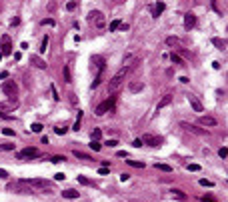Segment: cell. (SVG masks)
<instances>
[{"label":"cell","mask_w":228,"mask_h":202,"mask_svg":"<svg viewBox=\"0 0 228 202\" xmlns=\"http://www.w3.org/2000/svg\"><path fill=\"white\" fill-rule=\"evenodd\" d=\"M126 72H128L126 68H120V70L110 78V82H108V92H110V94H116V92L122 88V84H124V80H126Z\"/></svg>","instance_id":"cell-1"},{"label":"cell","mask_w":228,"mask_h":202,"mask_svg":"<svg viewBox=\"0 0 228 202\" xmlns=\"http://www.w3.org/2000/svg\"><path fill=\"white\" fill-rule=\"evenodd\" d=\"M114 104H116V94H112L110 98H106L104 102H100L98 106L94 108V114H96V116H104L106 112L114 110Z\"/></svg>","instance_id":"cell-2"},{"label":"cell","mask_w":228,"mask_h":202,"mask_svg":"<svg viewBox=\"0 0 228 202\" xmlns=\"http://www.w3.org/2000/svg\"><path fill=\"white\" fill-rule=\"evenodd\" d=\"M92 62H96V66H98V74H96V78H94V82H92V88H98V86H100V82H102V78H104L106 64H104V58H100V56H94Z\"/></svg>","instance_id":"cell-3"},{"label":"cell","mask_w":228,"mask_h":202,"mask_svg":"<svg viewBox=\"0 0 228 202\" xmlns=\"http://www.w3.org/2000/svg\"><path fill=\"white\" fill-rule=\"evenodd\" d=\"M88 22H92L94 26L98 28V30H102V28L106 26V20H104V14L100 12V10H92V12L88 14Z\"/></svg>","instance_id":"cell-4"},{"label":"cell","mask_w":228,"mask_h":202,"mask_svg":"<svg viewBox=\"0 0 228 202\" xmlns=\"http://www.w3.org/2000/svg\"><path fill=\"white\" fill-rule=\"evenodd\" d=\"M24 186H34V188H42V190H52V184L48 180H42V178H30V180H20Z\"/></svg>","instance_id":"cell-5"},{"label":"cell","mask_w":228,"mask_h":202,"mask_svg":"<svg viewBox=\"0 0 228 202\" xmlns=\"http://www.w3.org/2000/svg\"><path fill=\"white\" fill-rule=\"evenodd\" d=\"M16 108H18V100H16V98H10V100L0 102V116H4L6 112H14Z\"/></svg>","instance_id":"cell-6"},{"label":"cell","mask_w":228,"mask_h":202,"mask_svg":"<svg viewBox=\"0 0 228 202\" xmlns=\"http://www.w3.org/2000/svg\"><path fill=\"white\" fill-rule=\"evenodd\" d=\"M12 54V40H10V36L4 34L2 36V46H0V58L2 56H10Z\"/></svg>","instance_id":"cell-7"},{"label":"cell","mask_w":228,"mask_h":202,"mask_svg":"<svg viewBox=\"0 0 228 202\" xmlns=\"http://www.w3.org/2000/svg\"><path fill=\"white\" fill-rule=\"evenodd\" d=\"M140 142H142V144L152 146V148H156V146H160V144H162V138H158V136H154V134H144L140 138Z\"/></svg>","instance_id":"cell-8"},{"label":"cell","mask_w":228,"mask_h":202,"mask_svg":"<svg viewBox=\"0 0 228 202\" xmlns=\"http://www.w3.org/2000/svg\"><path fill=\"white\" fill-rule=\"evenodd\" d=\"M0 88H2V92L6 96H16V92H18V86H16L12 80H4Z\"/></svg>","instance_id":"cell-9"},{"label":"cell","mask_w":228,"mask_h":202,"mask_svg":"<svg viewBox=\"0 0 228 202\" xmlns=\"http://www.w3.org/2000/svg\"><path fill=\"white\" fill-rule=\"evenodd\" d=\"M16 156H18V160H24V158H38L40 152H38V148H30V146H28V148L20 150Z\"/></svg>","instance_id":"cell-10"},{"label":"cell","mask_w":228,"mask_h":202,"mask_svg":"<svg viewBox=\"0 0 228 202\" xmlns=\"http://www.w3.org/2000/svg\"><path fill=\"white\" fill-rule=\"evenodd\" d=\"M186 98H188V102H190V106H192V110H194V112H204V106H202V102L198 100L194 94H186Z\"/></svg>","instance_id":"cell-11"},{"label":"cell","mask_w":228,"mask_h":202,"mask_svg":"<svg viewBox=\"0 0 228 202\" xmlns=\"http://www.w3.org/2000/svg\"><path fill=\"white\" fill-rule=\"evenodd\" d=\"M198 124H200V126L214 128V126H218V120H216L214 116H200V118H198Z\"/></svg>","instance_id":"cell-12"},{"label":"cell","mask_w":228,"mask_h":202,"mask_svg":"<svg viewBox=\"0 0 228 202\" xmlns=\"http://www.w3.org/2000/svg\"><path fill=\"white\" fill-rule=\"evenodd\" d=\"M62 78H64L66 84L72 82V66H70V64H64V68H62Z\"/></svg>","instance_id":"cell-13"},{"label":"cell","mask_w":228,"mask_h":202,"mask_svg":"<svg viewBox=\"0 0 228 202\" xmlns=\"http://www.w3.org/2000/svg\"><path fill=\"white\" fill-rule=\"evenodd\" d=\"M184 26L188 28V30H190V28H194L196 26V16L192 12H188L186 16H184Z\"/></svg>","instance_id":"cell-14"},{"label":"cell","mask_w":228,"mask_h":202,"mask_svg":"<svg viewBox=\"0 0 228 202\" xmlns=\"http://www.w3.org/2000/svg\"><path fill=\"white\" fill-rule=\"evenodd\" d=\"M180 126H182V128H186V130H190V132H194V134H200V136L206 134V130H200V128L192 126V124H188V122H180Z\"/></svg>","instance_id":"cell-15"},{"label":"cell","mask_w":228,"mask_h":202,"mask_svg":"<svg viewBox=\"0 0 228 202\" xmlns=\"http://www.w3.org/2000/svg\"><path fill=\"white\" fill-rule=\"evenodd\" d=\"M60 194H62V198H68V200H74V198H78V196H80V192H76L74 188H68V190H62Z\"/></svg>","instance_id":"cell-16"},{"label":"cell","mask_w":228,"mask_h":202,"mask_svg":"<svg viewBox=\"0 0 228 202\" xmlns=\"http://www.w3.org/2000/svg\"><path fill=\"white\" fill-rule=\"evenodd\" d=\"M30 62H32L36 68H40V70H44V68H46V62L42 60L40 56H36V54H34V56H30Z\"/></svg>","instance_id":"cell-17"},{"label":"cell","mask_w":228,"mask_h":202,"mask_svg":"<svg viewBox=\"0 0 228 202\" xmlns=\"http://www.w3.org/2000/svg\"><path fill=\"white\" fill-rule=\"evenodd\" d=\"M170 102H172V96H170V94L162 96V100L158 102V106H156V110H162V108H166L168 104H170Z\"/></svg>","instance_id":"cell-18"},{"label":"cell","mask_w":228,"mask_h":202,"mask_svg":"<svg viewBox=\"0 0 228 202\" xmlns=\"http://www.w3.org/2000/svg\"><path fill=\"white\" fill-rule=\"evenodd\" d=\"M164 8H166V4H164V2H158V4H154V6H150V10H152L154 16H158V14L164 12Z\"/></svg>","instance_id":"cell-19"},{"label":"cell","mask_w":228,"mask_h":202,"mask_svg":"<svg viewBox=\"0 0 228 202\" xmlns=\"http://www.w3.org/2000/svg\"><path fill=\"white\" fill-rule=\"evenodd\" d=\"M166 44H168V46L182 48V42H180V38H176V36H168V38H166Z\"/></svg>","instance_id":"cell-20"},{"label":"cell","mask_w":228,"mask_h":202,"mask_svg":"<svg viewBox=\"0 0 228 202\" xmlns=\"http://www.w3.org/2000/svg\"><path fill=\"white\" fill-rule=\"evenodd\" d=\"M212 44H214L216 48H218V50H226V40H222V38H212Z\"/></svg>","instance_id":"cell-21"},{"label":"cell","mask_w":228,"mask_h":202,"mask_svg":"<svg viewBox=\"0 0 228 202\" xmlns=\"http://www.w3.org/2000/svg\"><path fill=\"white\" fill-rule=\"evenodd\" d=\"M128 88H130V92H140L142 88H144V84H142V82H130V84H128Z\"/></svg>","instance_id":"cell-22"},{"label":"cell","mask_w":228,"mask_h":202,"mask_svg":"<svg viewBox=\"0 0 228 202\" xmlns=\"http://www.w3.org/2000/svg\"><path fill=\"white\" fill-rule=\"evenodd\" d=\"M136 60V56L134 54H128V56H124V60H122V64H124V68L128 70V66H132V62Z\"/></svg>","instance_id":"cell-23"},{"label":"cell","mask_w":228,"mask_h":202,"mask_svg":"<svg viewBox=\"0 0 228 202\" xmlns=\"http://www.w3.org/2000/svg\"><path fill=\"white\" fill-rule=\"evenodd\" d=\"M170 60L174 62V64H178V66H186V62L182 60V58H180V56H178V54H174V52L170 54Z\"/></svg>","instance_id":"cell-24"},{"label":"cell","mask_w":228,"mask_h":202,"mask_svg":"<svg viewBox=\"0 0 228 202\" xmlns=\"http://www.w3.org/2000/svg\"><path fill=\"white\" fill-rule=\"evenodd\" d=\"M48 42H50V38H48V36H44V38H42V42H40V48H38V50H40V54H44L48 50Z\"/></svg>","instance_id":"cell-25"},{"label":"cell","mask_w":228,"mask_h":202,"mask_svg":"<svg viewBox=\"0 0 228 202\" xmlns=\"http://www.w3.org/2000/svg\"><path fill=\"white\" fill-rule=\"evenodd\" d=\"M170 192H172V194H174L176 198H180V200H186V194H184V192H182L180 188H172Z\"/></svg>","instance_id":"cell-26"},{"label":"cell","mask_w":228,"mask_h":202,"mask_svg":"<svg viewBox=\"0 0 228 202\" xmlns=\"http://www.w3.org/2000/svg\"><path fill=\"white\" fill-rule=\"evenodd\" d=\"M120 24H122L120 20H112V22H110V26H108V30H110V32H116V30L120 28Z\"/></svg>","instance_id":"cell-27"},{"label":"cell","mask_w":228,"mask_h":202,"mask_svg":"<svg viewBox=\"0 0 228 202\" xmlns=\"http://www.w3.org/2000/svg\"><path fill=\"white\" fill-rule=\"evenodd\" d=\"M88 146H90V148H92L94 152H100V148H102V144H100L98 140H92L90 144H88Z\"/></svg>","instance_id":"cell-28"},{"label":"cell","mask_w":228,"mask_h":202,"mask_svg":"<svg viewBox=\"0 0 228 202\" xmlns=\"http://www.w3.org/2000/svg\"><path fill=\"white\" fill-rule=\"evenodd\" d=\"M128 166H134V168H144V162H138V160H126Z\"/></svg>","instance_id":"cell-29"},{"label":"cell","mask_w":228,"mask_h":202,"mask_svg":"<svg viewBox=\"0 0 228 202\" xmlns=\"http://www.w3.org/2000/svg\"><path fill=\"white\" fill-rule=\"evenodd\" d=\"M74 156H76V158H82V160H92L88 154H84V152H80V150H74Z\"/></svg>","instance_id":"cell-30"},{"label":"cell","mask_w":228,"mask_h":202,"mask_svg":"<svg viewBox=\"0 0 228 202\" xmlns=\"http://www.w3.org/2000/svg\"><path fill=\"white\" fill-rule=\"evenodd\" d=\"M156 168L162 170V172H172V166H168V164H158L156 162Z\"/></svg>","instance_id":"cell-31"},{"label":"cell","mask_w":228,"mask_h":202,"mask_svg":"<svg viewBox=\"0 0 228 202\" xmlns=\"http://www.w3.org/2000/svg\"><path fill=\"white\" fill-rule=\"evenodd\" d=\"M80 120H82V112L78 110V116H76V122H74V130H76V132L80 130Z\"/></svg>","instance_id":"cell-32"},{"label":"cell","mask_w":228,"mask_h":202,"mask_svg":"<svg viewBox=\"0 0 228 202\" xmlns=\"http://www.w3.org/2000/svg\"><path fill=\"white\" fill-rule=\"evenodd\" d=\"M42 128H44V126H42L40 122H34L32 126H30V130H32V132H42Z\"/></svg>","instance_id":"cell-33"},{"label":"cell","mask_w":228,"mask_h":202,"mask_svg":"<svg viewBox=\"0 0 228 202\" xmlns=\"http://www.w3.org/2000/svg\"><path fill=\"white\" fill-rule=\"evenodd\" d=\"M100 136H102V130H100V128H94V130H92V140H98Z\"/></svg>","instance_id":"cell-34"},{"label":"cell","mask_w":228,"mask_h":202,"mask_svg":"<svg viewBox=\"0 0 228 202\" xmlns=\"http://www.w3.org/2000/svg\"><path fill=\"white\" fill-rule=\"evenodd\" d=\"M50 90H52V98H54V100H60V94H58V90H56L54 84H50Z\"/></svg>","instance_id":"cell-35"},{"label":"cell","mask_w":228,"mask_h":202,"mask_svg":"<svg viewBox=\"0 0 228 202\" xmlns=\"http://www.w3.org/2000/svg\"><path fill=\"white\" fill-rule=\"evenodd\" d=\"M0 148L8 152V150H14V144H10V142H4V144H0Z\"/></svg>","instance_id":"cell-36"},{"label":"cell","mask_w":228,"mask_h":202,"mask_svg":"<svg viewBox=\"0 0 228 202\" xmlns=\"http://www.w3.org/2000/svg\"><path fill=\"white\" fill-rule=\"evenodd\" d=\"M78 182H80V184H84V186H90V184H92V182L88 180L86 176H78Z\"/></svg>","instance_id":"cell-37"},{"label":"cell","mask_w":228,"mask_h":202,"mask_svg":"<svg viewBox=\"0 0 228 202\" xmlns=\"http://www.w3.org/2000/svg\"><path fill=\"white\" fill-rule=\"evenodd\" d=\"M218 156H220L222 160H224V158H226V156H228V150H226V146H222V148L218 150Z\"/></svg>","instance_id":"cell-38"},{"label":"cell","mask_w":228,"mask_h":202,"mask_svg":"<svg viewBox=\"0 0 228 202\" xmlns=\"http://www.w3.org/2000/svg\"><path fill=\"white\" fill-rule=\"evenodd\" d=\"M66 130H68L66 126H56V128H54V132H56V134H66Z\"/></svg>","instance_id":"cell-39"},{"label":"cell","mask_w":228,"mask_h":202,"mask_svg":"<svg viewBox=\"0 0 228 202\" xmlns=\"http://www.w3.org/2000/svg\"><path fill=\"white\" fill-rule=\"evenodd\" d=\"M64 160H66L64 156H52V158H50V162H54V164H58V162H64Z\"/></svg>","instance_id":"cell-40"},{"label":"cell","mask_w":228,"mask_h":202,"mask_svg":"<svg viewBox=\"0 0 228 202\" xmlns=\"http://www.w3.org/2000/svg\"><path fill=\"white\" fill-rule=\"evenodd\" d=\"M2 134L4 136H14V130L12 128H2Z\"/></svg>","instance_id":"cell-41"},{"label":"cell","mask_w":228,"mask_h":202,"mask_svg":"<svg viewBox=\"0 0 228 202\" xmlns=\"http://www.w3.org/2000/svg\"><path fill=\"white\" fill-rule=\"evenodd\" d=\"M200 186H206V188H212V182H210V180H206V178H202V180H200Z\"/></svg>","instance_id":"cell-42"},{"label":"cell","mask_w":228,"mask_h":202,"mask_svg":"<svg viewBox=\"0 0 228 202\" xmlns=\"http://www.w3.org/2000/svg\"><path fill=\"white\" fill-rule=\"evenodd\" d=\"M188 170H190V172H198L200 166H198V164H188Z\"/></svg>","instance_id":"cell-43"},{"label":"cell","mask_w":228,"mask_h":202,"mask_svg":"<svg viewBox=\"0 0 228 202\" xmlns=\"http://www.w3.org/2000/svg\"><path fill=\"white\" fill-rule=\"evenodd\" d=\"M106 144L110 146V148H114V146H118V140H116V138H110V140H108Z\"/></svg>","instance_id":"cell-44"},{"label":"cell","mask_w":228,"mask_h":202,"mask_svg":"<svg viewBox=\"0 0 228 202\" xmlns=\"http://www.w3.org/2000/svg\"><path fill=\"white\" fill-rule=\"evenodd\" d=\"M64 178H66V174H62V172H56V174H54V180H64Z\"/></svg>","instance_id":"cell-45"},{"label":"cell","mask_w":228,"mask_h":202,"mask_svg":"<svg viewBox=\"0 0 228 202\" xmlns=\"http://www.w3.org/2000/svg\"><path fill=\"white\" fill-rule=\"evenodd\" d=\"M202 202H216L214 196H202Z\"/></svg>","instance_id":"cell-46"},{"label":"cell","mask_w":228,"mask_h":202,"mask_svg":"<svg viewBox=\"0 0 228 202\" xmlns=\"http://www.w3.org/2000/svg\"><path fill=\"white\" fill-rule=\"evenodd\" d=\"M0 178H2V180H6V178H8V172L4 168H0Z\"/></svg>","instance_id":"cell-47"},{"label":"cell","mask_w":228,"mask_h":202,"mask_svg":"<svg viewBox=\"0 0 228 202\" xmlns=\"http://www.w3.org/2000/svg\"><path fill=\"white\" fill-rule=\"evenodd\" d=\"M42 24H44V26H46V24L48 26H54V20L52 18H46V20H42Z\"/></svg>","instance_id":"cell-48"},{"label":"cell","mask_w":228,"mask_h":202,"mask_svg":"<svg viewBox=\"0 0 228 202\" xmlns=\"http://www.w3.org/2000/svg\"><path fill=\"white\" fill-rule=\"evenodd\" d=\"M74 8H76V2H74V0L66 4V10H74Z\"/></svg>","instance_id":"cell-49"},{"label":"cell","mask_w":228,"mask_h":202,"mask_svg":"<svg viewBox=\"0 0 228 202\" xmlns=\"http://www.w3.org/2000/svg\"><path fill=\"white\" fill-rule=\"evenodd\" d=\"M108 172H110V168H102V166L98 168V174H102V176H104V174H108Z\"/></svg>","instance_id":"cell-50"},{"label":"cell","mask_w":228,"mask_h":202,"mask_svg":"<svg viewBox=\"0 0 228 202\" xmlns=\"http://www.w3.org/2000/svg\"><path fill=\"white\" fill-rule=\"evenodd\" d=\"M132 144H134L136 148H140V146H142V142H140V138H136V140H134V142H132Z\"/></svg>","instance_id":"cell-51"},{"label":"cell","mask_w":228,"mask_h":202,"mask_svg":"<svg viewBox=\"0 0 228 202\" xmlns=\"http://www.w3.org/2000/svg\"><path fill=\"white\" fill-rule=\"evenodd\" d=\"M128 178H130V174H120V180H122V182H126Z\"/></svg>","instance_id":"cell-52"},{"label":"cell","mask_w":228,"mask_h":202,"mask_svg":"<svg viewBox=\"0 0 228 202\" xmlns=\"http://www.w3.org/2000/svg\"><path fill=\"white\" fill-rule=\"evenodd\" d=\"M110 166V160H102V168H108Z\"/></svg>","instance_id":"cell-53"},{"label":"cell","mask_w":228,"mask_h":202,"mask_svg":"<svg viewBox=\"0 0 228 202\" xmlns=\"http://www.w3.org/2000/svg\"><path fill=\"white\" fill-rule=\"evenodd\" d=\"M180 82H182V84H188V82H190V80H188L186 76H180Z\"/></svg>","instance_id":"cell-54"}]
</instances>
